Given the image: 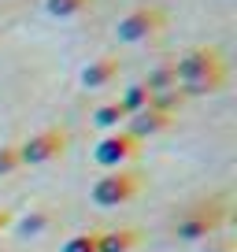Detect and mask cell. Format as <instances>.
<instances>
[{"mask_svg": "<svg viewBox=\"0 0 237 252\" xmlns=\"http://www.w3.org/2000/svg\"><path fill=\"white\" fill-rule=\"evenodd\" d=\"M178 86V74H174V63H167V67H159V71L148 74V82H145V89L148 93H163V89H174Z\"/></svg>", "mask_w": 237, "mask_h": 252, "instance_id": "7c38bea8", "label": "cell"}, {"mask_svg": "<svg viewBox=\"0 0 237 252\" xmlns=\"http://www.w3.org/2000/svg\"><path fill=\"white\" fill-rule=\"evenodd\" d=\"M96 230H86V234H74V237H67V245H63V252H96Z\"/></svg>", "mask_w": 237, "mask_h": 252, "instance_id": "5bb4252c", "label": "cell"}, {"mask_svg": "<svg viewBox=\"0 0 237 252\" xmlns=\"http://www.w3.org/2000/svg\"><path fill=\"white\" fill-rule=\"evenodd\" d=\"M137 193H141V174L122 171V167L104 174V178H96V186H93V200L100 208H118V204H126V200H134Z\"/></svg>", "mask_w": 237, "mask_h": 252, "instance_id": "7a4b0ae2", "label": "cell"}, {"mask_svg": "<svg viewBox=\"0 0 237 252\" xmlns=\"http://www.w3.org/2000/svg\"><path fill=\"white\" fill-rule=\"evenodd\" d=\"M148 89H145V82H137V86H130L126 93H122V100H118V108L126 111V115H134V111H141V108H148Z\"/></svg>", "mask_w": 237, "mask_h": 252, "instance_id": "8fae6325", "label": "cell"}, {"mask_svg": "<svg viewBox=\"0 0 237 252\" xmlns=\"http://www.w3.org/2000/svg\"><path fill=\"white\" fill-rule=\"evenodd\" d=\"M174 74L182 96H207L226 86V60L219 48H189L182 60H174Z\"/></svg>", "mask_w": 237, "mask_h": 252, "instance_id": "6da1fadb", "label": "cell"}, {"mask_svg": "<svg viewBox=\"0 0 237 252\" xmlns=\"http://www.w3.org/2000/svg\"><path fill=\"white\" fill-rule=\"evenodd\" d=\"M19 145H4V149H0V178H4V174H11V171H19Z\"/></svg>", "mask_w": 237, "mask_h": 252, "instance_id": "2e32d148", "label": "cell"}, {"mask_svg": "<svg viewBox=\"0 0 237 252\" xmlns=\"http://www.w3.org/2000/svg\"><path fill=\"white\" fill-rule=\"evenodd\" d=\"M130 119V134L141 141V137H152V134H163V130H171V123H174V115H163V111H156V108H141V111H134V115H126Z\"/></svg>", "mask_w": 237, "mask_h": 252, "instance_id": "52a82bcc", "label": "cell"}, {"mask_svg": "<svg viewBox=\"0 0 237 252\" xmlns=\"http://www.w3.org/2000/svg\"><path fill=\"white\" fill-rule=\"evenodd\" d=\"M4 226H11V212H8V208H0V230H4Z\"/></svg>", "mask_w": 237, "mask_h": 252, "instance_id": "e0dca14e", "label": "cell"}, {"mask_svg": "<svg viewBox=\"0 0 237 252\" xmlns=\"http://www.w3.org/2000/svg\"><path fill=\"white\" fill-rule=\"evenodd\" d=\"M67 152V134L63 130H41L26 145H19V163H48V159Z\"/></svg>", "mask_w": 237, "mask_h": 252, "instance_id": "8992f818", "label": "cell"}, {"mask_svg": "<svg viewBox=\"0 0 237 252\" xmlns=\"http://www.w3.org/2000/svg\"><path fill=\"white\" fill-rule=\"evenodd\" d=\"M126 119V111L118 108V100L115 104H100V108L93 111V123L96 126H104V130H118V123Z\"/></svg>", "mask_w": 237, "mask_h": 252, "instance_id": "4fadbf2b", "label": "cell"}, {"mask_svg": "<svg viewBox=\"0 0 237 252\" xmlns=\"http://www.w3.org/2000/svg\"><path fill=\"white\" fill-rule=\"evenodd\" d=\"M163 26H167V11H163V8H134L130 15L118 19L115 33H118V41H126V45H137V41L156 37Z\"/></svg>", "mask_w": 237, "mask_h": 252, "instance_id": "277c9868", "label": "cell"}, {"mask_svg": "<svg viewBox=\"0 0 237 252\" xmlns=\"http://www.w3.org/2000/svg\"><path fill=\"white\" fill-rule=\"evenodd\" d=\"M137 152H141V141H137L130 130H111V134L100 137V145L93 149V159H96L100 167H111V171H118V163L134 159Z\"/></svg>", "mask_w": 237, "mask_h": 252, "instance_id": "5b68a950", "label": "cell"}, {"mask_svg": "<svg viewBox=\"0 0 237 252\" xmlns=\"http://www.w3.org/2000/svg\"><path fill=\"white\" fill-rule=\"evenodd\" d=\"M45 226H48V212H33V215H26V219L19 222V234H23V237H33V234H41Z\"/></svg>", "mask_w": 237, "mask_h": 252, "instance_id": "9a60e30c", "label": "cell"}, {"mask_svg": "<svg viewBox=\"0 0 237 252\" xmlns=\"http://www.w3.org/2000/svg\"><path fill=\"white\" fill-rule=\"evenodd\" d=\"M93 0H45V11L56 19H71V15H82Z\"/></svg>", "mask_w": 237, "mask_h": 252, "instance_id": "30bf717a", "label": "cell"}, {"mask_svg": "<svg viewBox=\"0 0 237 252\" xmlns=\"http://www.w3.org/2000/svg\"><path fill=\"white\" fill-rule=\"evenodd\" d=\"M115 74H118V60L115 56H100V60H93L82 71V86L86 89H104L108 82H115Z\"/></svg>", "mask_w": 237, "mask_h": 252, "instance_id": "ba28073f", "label": "cell"}, {"mask_svg": "<svg viewBox=\"0 0 237 252\" xmlns=\"http://www.w3.org/2000/svg\"><path fill=\"white\" fill-rule=\"evenodd\" d=\"M222 222H226V208H222V200H207V204L189 208V215H185V219H178L174 234L185 237V241H200V237L215 234Z\"/></svg>", "mask_w": 237, "mask_h": 252, "instance_id": "3957f363", "label": "cell"}, {"mask_svg": "<svg viewBox=\"0 0 237 252\" xmlns=\"http://www.w3.org/2000/svg\"><path fill=\"white\" fill-rule=\"evenodd\" d=\"M141 245V234L137 230H108V234L96 237V252H134Z\"/></svg>", "mask_w": 237, "mask_h": 252, "instance_id": "9c48e42d", "label": "cell"}]
</instances>
